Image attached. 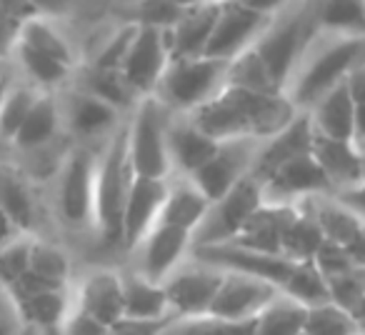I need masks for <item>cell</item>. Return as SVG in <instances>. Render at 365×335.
<instances>
[{"instance_id":"836d02e7","label":"cell","mask_w":365,"mask_h":335,"mask_svg":"<svg viewBox=\"0 0 365 335\" xmlns=\"http://www.w3.org/2000/svg\"><path fill=\"white\" fill-rule=\"evenodd\" d=\"M318 31L365 36V0H305Z\"/></svg>"},{"instance_id":"4fadbf2b","label":"cell","mask_w":365,"mask_h":335,"mask_svg":"<svg viewBox=\"0 0 365 335\" xmlns=\"http://www.w3.org/2000/svg\"><path fill=\"white\" fill-rule=\"evenodd\" d=\"M170 61H173V56H170L165 31L140 26L120 71H123V76H125L128 86L135 91V96L145 98V96H155L158 86H160Z\"/></svg>"},{"instance_id":"b9f144b4","label":"cell","mask_w":365,"mask_h":335,"mask_svg":"<svg viewBox=\"0 0 365 335\" xmlns=\"http://www.w3.org/2000/svg\"><path fill=\"white\" fill-rule=\"evenodd\" d=\"M225 86L248 88V91H263V93H283L278 86H275L273 78H270L268 68H265L263 58L258 56L255 46L230 61Z\"/></svg>"},{"instance_id":"e575fe53","label":"cell","mask_w":365,"mask_h":335,"mask_svg":"<svg viewBox=\"0 0 365 335\" xmlns=\"http://www.w3.org/2000/svg\"><path fill=\"white\" fill-rule=\"evenodd\" d=\"M288 298H293L295 303L305 305V308H318V305L333 303V290H330V283L325 278V273L320 270V265L313 260H300V263L293 265L288 280H285L283 288Z\"/></svg>"},{"instance_id":"91938a15","label":"cell","mask_w":365,"mask_h":335,"mask_svg":"<svg viewBox=\"0 0 365 335\" xmlns=\"http://www.w3.org/2000/svg\"><path fill=\"white\" fill-rule=\"evenodd\" d=\"M175 3H180L182 8H193V6H200V3H208V0H175Z\"/></svg>"},{"instance_id":"60d3db41","label":"cell","mask_w":365,"mask_h":335,"mask_svg":"<svg viewBox=\"0 0 365 335\" xmlns=\"http://www.w3.org/2000/svg\"><path fill=\"white\" fill-rule=\"evenodd\" d=\"M163 335H255V320L250 323H233L218 318L213 313L205 315H182L173 318Z\"/></svg>"},{"instance_id":"484cf974","label":"cell","mask_w":365,"mask_h":335,"mask_svg":"<svg viewBox=\"0 0 365 335\" xmlns=\"http://www.w3.org/2000/svg\"><path fill=\"white\" fill-rule=\"evenodd\" d=\"M298 205H280V203H265L258 213L250 218V223L243 228L233 243L245 245V248L260 250L270 255H285L283 253V235L288 223L293 220ZM288 258V255H285Z\"/></svg>"},{"instance_id":"e0dca14e","label":"cell","mask_w":365,"mask_h":335,"mask_svg":"<svg viewBox=\"0 0 365 335\" xmlns=\"http://www.w3.org/2000/svg\"><path fill=\"white\" fill-rule=\"evenodd\" d=\"M73 305L86 310L96 320L113 330L125 318V295H123V273L113 268H93L78 280L73 290Z\"/></svg>"},{"instance_id":"6125c7cd","label":"cell","mask_w":365,"mask_h":335,"mask_svg":"<svg viewBox=\"0 0 365 335\" xmlns=\"http://www.w3.org/2000/svg\"><path fill=\"white\" fill-rule=\"evenodd\" d=\"M0 76H6V73H3V71H0Z\"/></svg>"},{"instance_id":"2e32d148","label":"cell","mask_w":365,"mask_h":335,"mask_svg":"<svg viewBox=\"0 0 365 335\" xmlns=\"http://www.w3.org/2000/svg\"><path fill=\"white\" fill-rule=\"evenodd\" d=\"M265 203L280 205H300L318 195H333L328 178L320 170L313 153L300 155L295 160L285 163L278 173L265 180Z\"/></svg>"},{"instance_id":"681fc988","label":"cell","mask_w":365,"mask_h":335,"mask_svg":"<svg viewBox=\"0 0 365 335\" xmlns=\"http://www.w3.org/2000/svg\"><path fill=\"white\" fill-rule=\"evenodd\" d=\"M23 21V18H21ZM21 21L11 13V8L0 0V61L13 53L16 48V41H18V28H21Z\"/></svg>"},{"instance_id":"d4e9b609","label":"cell","mask_w":365,"mask_h":335,"mask_svg":"<svg viewBox=\"0 0 365 335\" xmlns=\"http://www.w3.org/2000/svg\"><path fill=\"white\" fill-rule=\"evenodd\" d=\"M63 110H61V98L56 93L41 91L36 105L31 108L26 123L18 130L13 148L21 153H38L46 150L56 143L58 133L63 130Z\"/></svg>"},{"instance_id":"52a82bcc","label":"cell","mask_w":365,"mask_h":335,"mask_svg":"<svg viewBox=\"0 0 365 335\" xmlns=\"http://www.w3.org/2000/svg\"><path fill=\"white\" fill-rule=\"evenodd\" d=\"M96 180L98 155L91 148H73L63 155L56 173V208L68 230H93L96 225Z\"/></svg>"},{"instance_id":"ba28073f","label":"cell","mask_w":365,"mask_h":335,"mask_svg":"<svg viewBox=\"0 0 365 335\" xmlns=\"http://www.w3.org/2000/svg\"><path fill=\"white\" fill-rule=\"evenodd\" d=\"M265 205V185L253 173L243 178L230 193L213 200L203 223L193 233V245H215L238 238L255 213Z\"/></svg>"},{"instance_id":"30bf717a","label":"cell","mask_w":365,"mask_h":335,"mask_svg":"<svg viewBox=\"0 0 365 335\" xmlns=\"http://www.w3.org/2000/svg\"><path fill=\"white\" fill-rule=\"evenodd\" d=\"M265 140L253 138H238V140H223L215 150V155L205 163L200 170H195L193 183L210 198V203L223 198L225 193L235 188L243 178L253 173L255 160H258L260 145Z\"/></svg>"},{"instance_id":"44dd1931","label":"cell","mask_w":365,"mask_h":335,"mask_svg":"<svg viewBox=\"0 0 365 335\" xmlns=\"http://www.w3.org/2000/svg\"><path fill=\"white\" fill-rule=\"evenodd\" d=\"M220 143L200 130L190 115L173 113L170 130H168V148H170L173 175H193L215 155Z\"/></svg>"},{"instance_id":"83f0119b","label":"cell","mask_w":365,"mask_h":335,"mask_svg":"<svg viewBox=\"0 0 365 335\" xmlns=\"http://www.w3.org/2000/svg\"><path fill=\"white\" fill-rule=\"evenodd\" d=\"M305 208L318 220L320 230L325 235V243L340 245V248H353L365 233V223L355 213H350L335 195H318V198L305 200Z\"/></svg>"},{"instance_id":"f5cc1de1","label":"cell","mask_w":365,"mask_h":335,"mask_svg":"<svg viewBox=\"0 0 365 335\" xmlns=\"http://www.w3.org/2000/svg\"><path fill=\"white\" fill-rule=\"evenodd\" d=\"M345 86H348V91H350V96H353L355 105L365 103V63L350 73L348 81H345Z\"/></svg>"},{"instance_id":"7402d4cb","label":"cell","mask_w":365,"mask_h":335,"mask_svg":"<svg viewBox=\"0 0 365 335\" xmlns=\"http://www.w3.org/2000/svg\"><path fill=\"white\" fill-rule=\"evenodd\" d=\"M313 158L318 160L333 193L353 188L365 180V153L353 140H333L315 133Z\"/></svg>"},{"instance_id":"ac0fdd59","label":"cell","mask_w":365,"mask_h":335,"mask_svg":"<svg viewBox=\"0 0 365 335\" xmlns=\"http://www.w3.org/2000/svg\"><path fill=\"white\" fill-rule=\"evenodd\" d=\"M168 183H170V178L160 180L143 178V175L133 178L125 203V215H123V248L128 253H133L145 240V235L158 225L168 198Z\"/></svg>"},{"instance_id":"f1b7e54d","label":"cell","mask_w":365,"mask_h":335,"mask_svg":"<svg viewBox=\"0 0 365 335\" xmlns=\"http://www.w3.org/2000/svg\"><path fill=\"white\" fill-rule=\"evenodd\" d=\"M11 300H13V310H16V318L26 328H38V330H61L63 320H66V315L73 308V295L68 293V288L18 295V298Z\"/></svg>"},{"instance_id":"f546056e","label":"cell","mask_w":365,"mask_h":335,"mask_svg":"<svg viewBox=\"0 0 365 335\" xmlns=\"http://www.w3.org/2000/svg\"><path fill=\"white\" fill-rule=\"evenodd\" d=\"M308 113L313 118L315 133H320L325 138H333V140H353L355 100L345 83L333 88L325 98H320Z\"/></svg>"},{"instance_id":"74e56055","label":"cell","mask_w":365,"mask_h":335,"mask_svg":"<svg viewBox=\"0 0 365 335\" xmlns=\"http://www.w3.org/2000/svg\"><path fill=\"white\" fill-rule=\"evenodd\" d=\"M308 308L295 303L280 290V295L255 318V335H305Z\"/></svg>"},{"instance_id":"603a6c76","label":"cell","mask_w":365,"mask_h":335,"mask_svg":"<svg viewBox=\"0 0 365 335\" xmlns=\"http://www.w3.org/2000/svg\"><path fill=\"white\" fill-rule=\"evenodd\" d=\"M223 11V0H208L182 13V18L165 31L173 58H200L208 51L215 23Z\"/></svg>"},{"instance_id":"f6af8a7d","label":"cell","mask_w":365,"mask_h":335,"mask_svg":"<svg viewBox=\"0 0 365 335\" xmlns=\"http://www.w3.org/2000/svg\"><path fill=\"white\" fill-rule=\"evenodd\" d=\"M138 23L130 21L125 23L123 28H118L113 36H108V41L103 43L101 51L93 56L91 66H98V68H113V71H120L123 63H125V56L128 51H130L133 41H135L138 36Z\"/></svg>"},{"instance_id":"d590c367","label":"cell","mask_w":365,"mask_h":335,"mask_svg":"<svg viewBox=\"0 0 365 335\" xmlns=\"http://www.w3.org/2000/svg\"><path fill=\"white\" fill-rule=\"evenodd\" d=\"M13 53H16L18 66H21L26 81L31 83V86H36L38 91L56 93L58 88L66 86L73 78V73L78 71V68L66 66V63L43 56V53L33 51V48H28V46H21V43H16Z\"/></svg>"},{"instance_id":"3957f363","label":"cell","mask_w":365,"mask_h":335,"mask_svg":"<svg viewBox=\"0 0 365 335\" xmlns=\"http://www.w3.org/2000/svg\"><path fill=\"white\" fill-rule=\"evenodd\" d=\"M133 165L128 155V120L106 140L98 155L96 180V225L101 243L106 248H123V215H125L128 193L133 185Z\"/></svg>"},{"instance_id":"8fae6325","label":"cell","mask_w":365,"mask_h":335,"mask_svg":"<svg viewBox=\"0 0 365 335\" xmlns=\"http://www.w3.org/2000/svg\"><path fill=\"white\" fill-rule=\"evenodd\" d=\"M190 250H193V233L175 225L158 223L145 235L140 245L133 250L135 255V268L153 283H165L182 263H188Z\"/></svg>"},{"instance_id":"4316f807","label":"cell","mask_w":365,"mask_h":335,"mask_svg":"<svg viewBox=\"0 0 365 335\" xmlns=\"http://www.w3.org/2000/svg\"><path fill=\"white\" fill-rule=\"evenodd\" d=\"M0 210L16 223L21 233L31 235L38 225V200L26 175L13 165H0Z\"/></svg>"},{"instance_id":"9c48e42d","label":"cell","mask_w":365,"mask_h":335,"mask_svg":"<svg viewBox=\"0 0 365 335\" xmlns=\"http://www.w3.org/2000/svg\"><path fill=\"white\" fill-rule=\"evenodd\" d=\"M190 258L210 265V268L223 270V273H243L253 275V278H263L268 283H275L278 288H283L295 265V260L285 258V255L260 253V250L245 248L233 240L215 245H193Z\"/></svg>"},{"instance_id":"ab89813d","label":"cell","mask_w":365,"mask_h":335,"mask_svg":"<svg viewBox=\"0 0 365 335\" xmlns=\"http://www.w3.org/2000/svg\"><path fill=\"white\" fill-rule=\"evenodd\" d=\"M31 273L38 275L51 288H68V283H71V258L61 245L36 238L31 253Z\"/></svg>"},{"instance_id":"c3c4849f","label":"cell","mask_w":365,"mask_h":335,"mask_svg":"<svg viewBox=\"0 0 365 335\" xmlns=\"http://www.w3.org/2000/svg\"><path fill=\"white\" fill-rule=\"evenodd\" d=\"M175 318H160V320H135V318H123L118 325H113L110 335H163L168 323Z\"/></svg>"},{"instance_id":"816d5d0a","label":"cell","mask_w":365,"mask_h":335,"mask_svg":"<svg viewBox=\"0 0 365 335\" xmlns=\"http://www.w3.org/2000/svg\"><path fill=\"white\" fill-rule=\"evenodd\" d=\"M240 6L250 8V11H258L263 16H278L288 6H293L295 0H238Z\"/></svg>"},{"instance_id":"db71d44e","label":"cell","mask_w":365,"mask_h":335,"mask_svg":"<svg viewBox=\"0 0 365 335\" xmlns=\"http://www.w3.org/2000/svg\"><path fill=\"white\" fill-rule=\"evenodd\" d=\"M28 6L38 13V16H48V13H61L71 8L76 0H26Z\"/></svg>"},{"instance_id":"1f68e13d","label":"cell","mask_w":365,"mask_h":335,"mask_svg":"<svg viewBox=\"0 0 365 335\" xmlns=\"http://www.w3.org/2000/svg\"><path fill=\"white\" fill-rule=\"evenodd\" d=\"M78 86L81 91L91 93V96L101 98V100L110 103L113 108H118L120 113H133V108L138 105L140 98L135 96L130 86H128L123 71H113V68H98V66H83L76 71Z\"/></svg>"},{"instance_id":"d6986e66","label":"cell","mask_w":365,"mask_h":335,"mask_svg":"<svg viewBox=\"0 0 365 335\" xmlns=\"http://www.w3.org/2000/svg\"><path fill=\"white\" fill-rule=\"evenodd\" d=\"M61 110L66 130L81 140L110 138L123 125V113L118 108L81 88H73L61 98Z\"/></svg>"},{"instance_id":"ffe728a7","label":"cell","mask_w":365,"mask_h":335,"mask_svg":"<svg viewBox=\"0 0 365 335\" xmlns=\"http://www.w3.org/2000/svg\"><path fill=\"white\" fill-rule=\"evenodd\" d=\"M313 140H315L313 118H310L308 110H300L298 118H295L285 130H280L278 135H273L270 140H265L263 145H260L253 175L260 183H265L270 175L278 173L285 163L313 153Z\"/></svg>"},{"instance_id":"94428289","label":"cell","mask_w":365,"mask_h":335,"mask_svg":"<svg viewBox=\"0 0 365 335\" xmlns=\"http://www.w3.org/2000/svg\"><path fill=\"white\" fill-rule=\"evenodd\" d=\"M353 335H365V328H360V330H355Z\"/></svg>"},{"instance_id":"7c38bea8","label":"cell","mask_w":365,"mask_h":335,"mask_svg":"<svg viewBox=\"0 0 365 335\" xmlns=\"http://www.w3.org/2000/svg\"><path fill=\"white\" fill-rule=\"evenodd\" d=\"M273 18L275 16H263V13L240 6L238 0H223V11L215 23L205 56L230 63L260 41V36L268 31Z\"/></svg>"},{"instance_id":"8d00e7d4","label":"cell","mask_w":365,"mask_h":335,"mask_svg":"<svg viewBox=\"0 0 365 335\" xmlns=\"http://www.w3.org/2000/svg\"><path fill=\"white\" fill-rule=\"evenodd\" d=\"M325 245V235L320 230L318 220L313 218L308 208L303 203L298 205L293 220L288 223L283 235V253L290 260L300 263V260H313L320 253V248Z\"/></svg>"},{"instance_id":"7dc6e473","label":"cell","mask_w":365,"mask_h":335,"mask_svg":"<svg viewBox=\"0 0 365 335\" xmlns=\"http://www.w3.org/2000/svg\"><path fill=\"white\" fill-rule=\"evenodd\" d=\"M58 335H110V328L101 320H96L93 315H88L86 310L73 305L71 313L66 315Z\"/></svg>"},{"instance_id":"11a10c76","label":"cell","mask_w":365,"mask_h":335,"mask_svg":"<svg viewBox=\"0 0 365 335\" xmlns=\"http://www.w3.org/2000/svg\"><path fill=\"white\" fill-rule=\"evenodd\" d=\"M18 235H26V233H21V230L16 228V223L0 210V248H6V245L11 243V240H16Z\"/></svg>"},{"instance_id":"f907efd6","label":"cell","mask_w":365,"mask_h":335,"mask_svg":"<svg viewBox=\"0 0 365 335\" xmlns=\"http://www.w3.org/2000/svg\"><path fill=\"white\" fill-rule=\"evenodd\" d=\"M333 195L350 210V213H355L365 223V180L358 185H353V188H345V190L333 193Z\"/></svg>"},{"instance_id":"6f0895ef","label":"cell","mask_w":365,"mask_h":335,"mask_svg":"<svg viewBox=\"0 0 365 335\" xmlns=\"http://www.w3.org/2000/svg\"><path fill=\"white\" fill-rule=\"evenodd\" d=\"M0 335H21L16 328V320H13L11 315L0 313Z\"/></svg>"},{"instance_id":"6da1fadb","label":"cell","mask_w":365,"mask_h":335,"mask_svg":"<svg viewBox=\"0 0 365 335\" xmlns=\"http://www.w3.org/2000/svg\"><path fill=\"white\" fill-rule=\"evenodd\" d=\"M298 108L285 93H263L225 86L213 100L190 113L193 123L218 143L253 138L270 140L298 118Z\"/></svg>"},{"instance_id":"7a4b0ae2","label":"cell","mask_w":365,"mask_h":335,"mask_svg":"<svg viewBox=\"0 0 365 335\" xmlns=\"http://www.w3.org/2000/svg\"><path fill=\"white\" fill-rule=\"evenodd\" d=\"M365 63V36L318 31L308 43L285 96L298 110H310L333 88L343 86L348 76Z\"/></svg>"},{"instance_id":"ee69618b","label":"cell","mask_w":365,"mask_h":335,"mask_svg":"<svg viewBox=\"0 0 365 335\" xmlns=\"http://www.w3.org/2000/svg\"><path fill=\"white\" fill-rule=\"evenodd\" d=\"M33 240V235H18L6 248H0V288L6 293L31 273Z\"/></svg>"},{"instance_id":"5b68a950","label":"cell","mask_w":365,"mask_h":335,"mask_svg":"<svg viewBox=\"0 0 365 335\" xmlns=\"http://www.w3.org/2000/svg\"><path fill=\"white\" fill-rule=\"evenodd\" d=\"M315 33H318V26L310 16L308 3L295 0L293 6H288L273 18L268 31L255 43V51L263 58L270 78L283 93Z\"/></svg>"},{"instance_id":"4dcf8cb0","label":"cell","mask_w":365,"mask_h":335,"mask_svg":"<svg viewBox=\"0 0 365 335\" xmlns=\"http://www.w3.org/2000/svg\"><path fill=\"white\" fill-rule=\"evenodd\" d=\"M123 295H125V318L160 320L173 315L165 285L153 283L138 270H125L123 273Z\"/></svg>"},{"instance_id":"cb8c5ba5","label":"cell","mask_w":365,"mask_h":335,"mask_svg":"<svg viewBox=\"0 0 365 335\" xmlns=\"http://www.w3.org/2000/svg\"><path fill=\"white\" fill-rule=\"evenodd\" d=\"M208 208L210 198L193 183V178H188V175H170L168 198L158 223L175 225V228L195 233L198 225L203 223Z\"/></svg>"},{"instance_id":"5bb4252c","label":"cell","mask_w":365,"mask_h":335,"mask_svg":"<svg viewBox=\"0 0 365 335\" xmlns=\"http://www.w3.org/2000/svg\"><path fill=\"white\" fill-rule=\"evenodd\" d=\"M225 273L218 268H210L198 260L188 258L170 278L165 280L168 303H170L173 315H205L213 308V300L220 290Z\"/></svg>"},{"instance_id":"277c9868","label":"cell","mask_w":365,"mask_h":335,"mask_svg":"<svg viewBox=\"0 0 365 335\" xmlns=\"http://www.w3.org/2000/svg\"><path fill=\"white\" fill-rule=\"evenodd\" d=\"M173 110L155 96L138 100L128 118V155L133 173L143 178L168 180L173 175L168 130H170Z\"/></svg>"},{"instance_id":"f35d334b","label":"cell","mask_w":365,"mask_h":335,"mask_svg":"<svg viewBox=\"0 0 365 335\" xmlns=\"http://www.w3.org/2000/svg\"><path fill=\"white\" fill-rule=\"evenodd\" d=\"M38 96H41V91L36 86H31L28 81L13 83L11 91L6 93V98L0 103V140L3 143L16 140L18 130L26 123L31 108L36 105Z\"/></svg>"},{"instance_id":"7bdbcfd3","label":"cell","mask_w":365,"mask_h":335,"mask_svg":"<svg viewBox=\"0 0 365 335\" xmlns=\"http://www.w3.org/2000/svg\"><path fill=\"white\" fill-rule=\"evenodd\" d=\"M360 328H363L360 320L348 308H343V305H338L333 300V303L308 310L305 335H353Z\"/></svg>"},{"instance_id":"bcb514c9","label":"cell","mask_w":365,"mask_h":335,"mask_svg":"<svg viewBox=\"0 0 365 335\" xmlns=\"http://www.w3.org/2000/svg\"><path fill=\"white\" fill-rule=\"evenodd\" d=\"M185 11L188 8H182L175 0H138L135 23L138 26L158 28V31H170Z\"/></svg>"},{"instance_id":"d6a6232c","label":"cell","mask_w":365,"mask_h":335,"mask_svg":"<svg viewBox=\"0 0 365 335\" xmlns=\"http://www.w3.org/2000/svg\"><path fill=\"white\" fill-rule=\"evenodd\" d=\"M21 46H28L33 51L43 53L48 58H56V61L66 63L71 68H78L76 61V51H73L71 41L66 38V33L51 23L46 16H28L21 21V28H18V41Z\"/></svg>"},{"instance_id":"9a60e30c","label":"cell","mask_w":365,"mask_h":335,"mask_svg":"<svg viewBox=\"0 0 365 335\" xmlns=\"http://www.w3.org/2000/svg\"><path fill=\"white\" fill-rule=\"evenodd\" d=\"M278 295L280 288L275 283L243 273H225L210 313L218 315V318L233 320V323H250Z\"/></svg>"},{"instance_id":"8992f818","label":"cell","mask_w":365,"mask_h":335,"mask_svg":"<svg viewBox=\"0 0 365 335\" xmlns=\"http://www.w3.org/2000/svg\"><path fill=\"white\" fill-rule=\"evenodd\" d=\"M228 61L208 56L173 58L155 91V98L165 103L173 113L190 115L223 91L228 81Z\"/></svg>"},{"instance_id":"9f6ffc18","label":"cell","mask_w":365,"mask_h":335,"mask_svg":"<svg viewBox=\"0 0 365 335\" xmlns=\"http://www.w3.org/2000/svg\"><path fill=\"white\" fill-rule=\"evenodd\" d=\"M353 143L365 153V103L355 105V135Z\"/></svg>"},{"instance_id":"680465c9","label":"cell","mask_w":365,"mask_h":335,"mask_svg":"<svg viewBox=\"0 0 365 335\" xmlns=\"http://www.w3.org/2000/svg\"><path fill=\"white\" fill-rule=\"evenodd\" d=\"M13 81L8 76H0V103H3V98H6V93L11 91Z\"/></svg>"}]
</instances>
